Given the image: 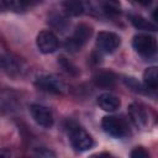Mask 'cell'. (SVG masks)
I'll return each mask as SVG.
<instances>
[{
    "label": "cell",
    "mask_w": 158,
    "mask_h": 158,
    "mask_svg": "<svg viewBox=\"0 0 158 158\" xmlns=\"http://www.w3.org/2000/svg\"><path fill=\"white\" fill-rule=\"evenodd\" d=\"M69 137H70V143L75 151L79 152L88 151L94 146V141L91 136L75 123L69 127Z\"/></svg>",
    "instance_id": "1"
},
{
    "label": "cell",
    "mask_w": 158,
    "mask_h": 158,
    "mask_svg": "<svg viewBox=\"0 0 158 158\" xmlns=\"http://www.w3.org/2000/svg\"><path fill=\"white\" fill-rule=\"evenodd\" d=\"M35 84L40 89L53 93V94H64L67 90V85L64 84V81L52 74H44V75L37 77Z\"/></svg>",
    "instance_id": "2"
},
{
    "label": "cell",
    "mask_w": 158,
    "mask_h": 158,
    "mask_svg": "<svg viewBox=\"0 0 158 158\" xmlns=\"http://www.w3.org/2000/svg\"><path fill=\"white\" fill-rule=\"evenodd\" d=\"M132 46L137 53H139L141 56H144V57L153 56L157 49L156 38L149 35H146V33H138V35L133 36Z\"/></svg>",
    "instance_id": "3"
},
{
    "label": "cell",
    "mask_w": 158,
    "mask_h": 158,
    "mask_svg": "<svg viewBox=\"0 0 158 158\" xmlns=\"http://www.w3.org/2000/svg\"><path fill=\"white\" fill-rule=\"evenodd\" d=\"M120 43H121V38L114 32L101 31L96 36V46L101 52H105V53L115 52L118 48Z\"/></svg>",
    "instance_id": "4"
},
{
    "label": "cell",
    "mask_w": 158,
    "mask_h": 158,
    "mask_svg": "<svg viewBox=\"0 0 158 158\" xmlns=\"http://www.w3.org/2000/svg\"><path fill=\"white\" fill-rule=\"evenodd\" d=\"M30 112L32 118L42 127L44 128H49L53 126L54 123V118L52 115V111L43 106V105H38V104H33L30 106Z\"/></svg>",
    "instance_id": "5"
},
{
    "label": "cell",
    "mask_w": 158,
    "mask_h": 158,
    "mask_svg": "<svg viewBox=\"0 0 158 158\" xmlns=\"http://www.w3.org/2000/svg\"><path fill=\"white\" fill-rule=\"evenodd\" d=\"M101 127L107 135H110L112 137L120 138V137H123L126 135L125 123L115 116H105L101 121Z\"/></svg>",
    "instance_id": "6"
},
{
    "label": "cell",
    "mask_w": 158,
    "mask_h": 158,
    "mask_svg": "<svg viewBox=\"0 0 158 158\" xmlns=\"http://www.w3.org/2000/svg\"><path fill=\"white\" fill-rule=\"evenodd\" d=\"M37 47L42 53H52L58 48V40L51 31H41L36 40Z\"/></svg>",
    "instance_id": "7"
},
{
    "label": "cell",
    "mask_w": 158,
    "mask_h": 158,
    "mask_svg": "<svg viewBox=\"0 0 158 158\" xmlns=\"http://www.w3.org/2000/svg\"><path fill=\"white\" fill-rule=\"evenodd\" d=\"M128 116L133 125L138 128H143L148 122V115L143 105L138 102H132L128 106Z\"/></svg>",
    "instance_id": "8"
},
{
    "label": "cell",
    "mask_w": 158,
    "mask_h": 158,
    "mask_svg": "<svg viewBox=\"0 0 158 158\" xmlns=\"http://www.w3.org/2000/svg\"><path fill=\"white\" fill-rule=\"evenodd\" d=\"M98 105L104 111L112 112V111H116L120 107L121 101H120V99L117 96H115V95H112L110 93H104L98 98Z\"/></svg>",
    "instance_id": "9"
},
{
    "label": "cell",
    "mask_w": 158,
    "mask_h": 158,
    "mask_svg": "<svg viewBox=\"0 0 158 158\" xmlns=\"http://www.w3.org/2000/svg\"><path fill=\"white\" fill-rule=\"evenodd\" d=\"M116 81V77L112 72H106V70H101L98 72L94 75V83L98 86H102V88H111L115 85Z\"/></svg>",
    "instance_id": "10"
},
{
    "label": "cell",
    "mask_w": 158,
    "mask_h": 158,
    "mask_svg": "<svg viewBox=\"0 0 158 158\" xmlns=\"http://www.w3.org/2000/svg\"><path fill=\"white\" fill-rule=\"evenodd\" d=\"M62 7L64 12L69 16H79L84 11V5L81 0H63Z\"/></svg>",
    "instance_id": "11"
},
{
    "label": "cell",
    "mask_w": 158,
    "mask_h": 158,
    "mask_svg": "<svg viewBox=\"0 0 158 158\" xmlns=\"http://www.w3.org/2000/svg\"><path fill=\"white\" fill-rule=\"evenodd\" d=\"M143 81L147 88L154 90L158 85V70L156 67H149L143 73Z\"/></svg>",
    "instance_id": "12"
},
{
    "label": "cell",
    "mask_w": 158,
    "mask_h": 158,
    "mask_svg": "<svg viewBox=\"0 0 158 158\" xmlns=\"http://www.w3.org/2000/svg\"><path fill=\"white\" fill-rule=\"evenodd\" d=\"M93 33V30L90 26H88L86 23H79L75 30H74V33H73V37L75 40H78L81 44H84L91 36Z\"/></svg>",
    "instance_id": "13"
},
{
    "label": "cell",
    "mask_w": 158,
    "mask_h": 158,
    "mask_svg": "<svg viewBox=\"0 0 158 158\" xmlns=\"http://www.w3.org/2000/svg\"><path fill=\"white\" fill-rule=\"evenodd\" d=\"M130 20L132 22V25L138 28V30H147V31H156V25L151 23L148 20H146L144 17H142L141 15H131Z\"/></svg>",
    "instance_id": "14"
},
{
    "label": "cell",
    "mask_w": 158,
    "mask_h": 158,
    "mask_svg": "<svg viewBox=\"0 0 158 158\" xmlns=\"http://www.w3.org/2000/svg\"><path fill=\"white\" fill-rule=\"evenodd\" d=\"M48 23L57 31H64L68 27V20L60 14H52L48 17Z\"/></svg>",
    "instance_id": "15"
},
{
    "label": "cell",
    "mask_w": 158,
    "mask_h": 158,
    "mask_svg": "<svg viewBox=\"0 0 158 158\" xmlns=\"http://www.w3.org/2000/svg\"><path fill=\"white\" fill-rule=\"evenodd\" d=\"M1 65L9 72V73H19L20 72V67H19V63L11 58V57H5L1 59Z\"/></svg>",
    "instance_id": "16"
},
{
    "label": "cell",
    "mask_w": 158,
    "mask_h": 158,
    "mask_svg": "<svg viewBox=\"0 0 158 158\" xmlns=\"http://www.w3.org/2000/svg\"><path fill=\"white\" fill-rule=\"evenodd\" d=\"M58 64L62 67V69H63L64 72H67V73L70 74V75H77V74L79 73L78 68H77L73 63H70L67 58H64V57H59V59H58Z\"/></svg>",
    "instance_id": "17"
},
{
    "label": "cell",
    "mask_w": 158,
    "mask_h": 158,
    "mask_svg": "<svg viewBox=\"0 0 158 158\" xmlns=\"http://www.w3.org/2000/svg\"><path fill=\"white\" fill-rule=\"evenodd\" d=\"M6 4V9L15 11V12H22L26 10L23 0H5Z\"/></svg>",
    "instance_id": "18"
},
{
    "label": "cell",
    "mask_w": 158,
    "mask_h": 158,
    "mask_svg": "<svg viewBox=\"0 0 158 158\" xmlns=\"http://www.w3.org/2000/svg\"><path fill=\"white\" fill-rule=\"evenodd\" d=\"M81 47H83V44H81L78 40H75L73 36H72L70 38L65 40V42H64V48H65L68 52H72V53L80 51Z\"/></svg>",
    "instance_id": "19"
},
{
    "label": "cell",
    "mask_w": 158,
    "mask_h": 158,
    "mask_svg": "<svg viewBox=\"0 0 158 158\" xmlns=\"http://www.w3.org/2000/svg\"><path fill=\"white\" fill-rule=\"evenodd\" d=\"M131 157L132 158H147V157H149V154L144 148L137 147L131 152Z\"/></svg>",
    "instance_id": "20"
},
{
    "label": "cell",
    "mask_w": 158,
    "mask_h": 158,
    "mask_svg": "<svg viewBox=\"0 0 158 158\" xmlns=\"http://www.w3.org/2000/svg\"><path fill=\"white\" fill-rule=\"evenodd\" d=\"M35 154L38 156V157H54L56 156L52 151H49L47 148H36Z\"/></svg>",
    "instance_id": "21"
},
{
    "label": "cell",
    "mask_w": 158,
    "mask_h": 158,
    "mask_svg": "<svg viewBox=\"0 0 158 158\" xmlns=\"http://www.w3.org/2000/svg\"><path fill=\"white\" fill-rule=\"evenodd\" d=\"M41 1L42 0H23V4H25V7L27 10V9H31V7L36 6V5H38Z\"/></svg>",
    "instance_id": "22"
},
{
    "label": "cell",
    "mask_w": 158,
    "mask_h": 158,
    "mask_svg": "<svg viewBox=\"0 0 158 158\" xmlns=\"http://www.w3.org/2000/svg\"><path fill=\"white\" fill-rule=\"evenodd\" d=\"M10 156H11L10 152H7V151H5V149H1V151H0V157H10Z\"/></svg>",
    "instance_id": "23"
},
{
    "label": "cell",
    "mask_w": 158,
    "mask_h": 158,
    "mask_svg": "<svg viewBox=\"0 0 158 158\" xmlns=\"http://www.w3.org/2000/svg\"><path fill=\"white\" fill-rule=\"evenodd\" d=\"M5 10H7V9H6L5 0H0V12H1V11H5Z\"/></svg>",
    "instance_id": "24"
}]
</instances>
